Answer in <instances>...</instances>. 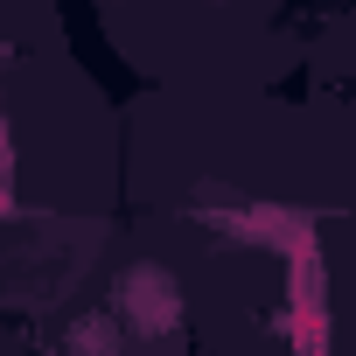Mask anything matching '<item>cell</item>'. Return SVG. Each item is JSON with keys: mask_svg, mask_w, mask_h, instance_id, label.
I'll return each instance as SVG.
<instances>
[{"mask_svg": "<svg viewBox=\"0 0 356 356\" xmlns=\"http://www.w3.org/2000/svg\"><path fill=\"white\" fill-rule=\"evenodd\" d=\"M119 307H126V328L133 335H168L175 321H182V293H175V280L154 273V266H133L119 280Z\"/></svg>", "mask_w": 356, "mask_h": 356, "instance_id": "1", "label": "cell"}, {"mask_svg": "<svg viewBox=\"0 0 356 356\" xmlns=\"http://www.w3.org/2000/svg\"><path fill=\"white\" fill-rule=\"evenodd\" d=\"M70 356H119V321L112 314H91L70 328Z\"/></svg>", "mask_w": 356, "mask_h": 356, "instance_id": "2", "label": "cell"}, {"mask_svg": "<svg viewBox=\"0 0 356 356\" xmlns=\"http://www.w3.org/2000/svg\"><path fill=\"white\" fill-rule=\"evenodd\" d=\"M15 168V140H8V119H0V175Z\"/></svg>", "mask_w": 356, "mask_h": 356, "instance_id": "3", "label": "cell"}, {"mask_svg": "<svg viewBox=\"0 0 356 356\" xmlns=\"http://www.w3.org/2000/svg\"><path fill=\"white\" fill-rule=\"evenodd\" d=\"M0 217H15V196H8V175H0Z\"/></svg>", "mask_w": 356, "mask_h": 356, "instance_id": "4", "label": "cell"}]
</instances>
